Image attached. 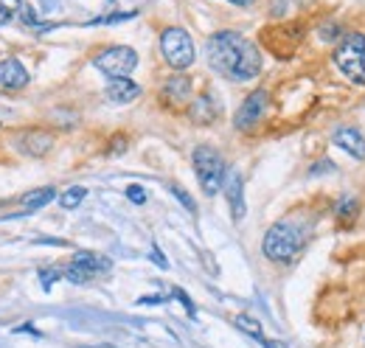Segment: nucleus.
I'll return each instance as SVG.
<instances>
[{
	"label": "nucleus",
	"instance_id": "nucleus-33",
	"mask_svg": "<svg viewBox=\"0 0 365 348\" xmlns=\"http://www.w3.org/2000/svg\"><path fill=\"white\" fill-rule=\"evenodd\" d=\"M228 3H234V6H250L253 0H228Z\"/></svg>",
	"mask_w": 365,
	"mask_h": 348
},
{
	"label": "nucleus",
	"instance_id": "nucleus-31",
	"mask_svg": "<svg viewBox=\"0 0 365 348\" xmlns=\"http://www.w3.org/2000/svg\"><path fill=\"white\" fill-rule=\"evenodd\" d=\"M152 258H155V261H158V264H161V267H166V258H163V256H161V250H158V247H155V245H152Z\"/></svg>",
	"mask_w": 365,
	"mask_h": 348
},
{
	"label": "nucleus",
	"instance_id": "nucleus-25",
	"mask_svg": "<svg viewBox=\"0 0 365 348\" xmlns=\"http://www.w3.org/2000/svg\"><path fill=\"white\" fill-rule=\"evenodd\" d=\"M127 197H129L135 205H143V202H146V191H143L140 185H129V188H127Z\"/></svg>",
	"mask_w": 365,
	"mask_h": 348
},
{
	"label": "nucleus",
	"instance_id": "nucleus-8",
	"mask_svg": "<svg viewBox=\"0 0 365 348\" xmlns=\"http://www.w3.org/2000/svg\"><path fill=\"white\" fill-rule=\"evenodd\" d=\"M270 31L278 34V40L261 34V42H264L275 56H289L292 51L298 48V42H301V37H304V28H298V23H289V26H273Z\"/></svg>",
	"mask_w": 365,
	"mask_h": 348
},
{
	"label": "nucleus",
	"instance_id": "nucleus-20",
	"mask_svg": "<svg viewBox=\"0 0 365 348\" xmlns=\"http://www.w3.org/2000/svg\"><path fill=\"white\" fill-rule=\"evenodd\" d=\"M234 323H236V329H242L245 334H250V337H264V331H261V323L256 320V317H250V315H236L234 317Z\"/></svg>",
	"mask_w": 365,
	"mask_h": 348
},
{
	"label": "nucleus",
	"instance_id": "nucleus-13",
	"mask_svg": "<svg viewBox=\"0 0 365 348\" xmlns=\"http://www.w3.org/2000/svg\"><path fill=\"white\" fill-rule=\"evenodd\" d=\"M225 194H228V202H231V214L234 219L239 222L245 217V183H242V174L239 172H231L225 177Z\"/></svg>",
	"mask_w": 365,
	"mask_h": 348
},
{
	"label": "nucleus",
	"instance_id": "nucleus-29",
	"mask_svg": "<svg viewBox=\"0 0 365 348\" xmlns=\"http://www.w3.org/2000/svg\"><path fill=\"white\" fill-rule=\"evenodd\" d=\"M259 342H261L264 348H286V345H281L278 340H270V337H259Z\"/></svg>",
	"mask_w": 365,
	"mask_h": 348
},
{
	"label": "nucleus",
	"instance_id": "nucleus-26",
	"mask_svg": "<svg viewBox=\"0 0 365 348\" xmlns=\"http://www.w3.org/2000/svg\"><path fill=\"white\" fill-rule=\"evenodd\" d=\"M124 149H127L124 135H115V141H113V147H110V155H118V152H124Z\"/></svg>",
	"mask_w": 365,
	"mask_h": 348
},
{
	"label": "nucleus",
	"instance_id": "nucleus-16",
	"mask_svg": "<svg viewBox=\"0 0 365 348\" xmlns=\"http://www.w3.org/2000/svg\"><path fill=\"white\" fill-rule=\"evenodd\" d=\"M56 197V188L54 185H42V188H34V191H29L23 199H20V205H23V214H29V211H40V208H45L51 199Z\"/></svg>",
	"mask_w": 365,
	"mask_h": 348
},
{
	"label": "nucleus",
	"instance_id": "nucleus-32",
	"mask_svg": "<svg viewBox=\"0 0 365 348\" xmlns=\"http://www.w3.org/2000/svg\"><path fill=\"white\" fill-rule=\"evenodd\" d=\"M17 331H29V334H34V337H40V331L31 326V323H23V326H17Z\"/></svg>",
	"mask_w": 365,
	"mask_h": 348
},
{
	"label": "nucleus",
	"instance_id": "nucleus-2",
	"mask_svg": "<svg viewBox=\"0 0 365 348\" xmlns=\"http://www.w3.org/2000/svg\"><path fill=\"white\" fill-rule=\"evenodd\" d=\"M261 250L270 261L275 264H289L295 261L304 250V231L292 222H275L267 233H264V242H261Z\"/></svg>",
	"mask_w": 365,
	"mask_h": 348
},
{
	"label": "nucleus",
	"instance_id": "nucleus-18",
	"mask_svg": "<svg viewBox=\"0 0 365 348\" xmlns=\"http://www.w3.org/2000/svg\"><path fill=\"white\" fill-rule=\"evenodd\" d=\"M70 261H76V264H82V267H88L90 272H107L110 267H113V261L107 258V256H96V253H88V250H79L76 256H73Z\"/></svg>",
	"mask_w": 365,
	"mask_h": 348
},
{
	"label": "nucleus",
	"instance_id": "nucleus-3",
	"mask_svg": "<svg viewBox=\"0 0 365 348\" xmlns=\"http://www.w3.org/2000/svg\"><path fill=\"white\" fill-rule=\"evenodd\" d=\"M334 65L337 71L354 82V85H365V34L362 31H351L346 34L337 48H334Z\"/></svg>",
	"mask_w": 365,
	"mask_h": 348
},
{
	"label": "nucleus",
	"instance_id": "nucleus-23",
	"mask_svg": "<svg viewBox=\"0 0 365 348\" xmlns=\"http://www.w3.org/2000/svg\"><path fill=\"white\" fill-rule=\"evenodd\" d=\"M59 278H62V270H42V272H40V281H42L45 290H51V284L59 281Z\"/></svg>",
	"mask_w": 365,
	"mask_h": 348
},
{
	"label": "nucleus",
	"instance_id": "nucleus-5",
	"mask_svg": "<svg viewBox=\"0 0 365 348\" xmlns=\"http://www.w3.org/2000/svg\"><path fill=\"white\" fill-rule=\"evenodd\" d=\"M161 53H163V59L175 67V71H186V67H191L194 56H197L194 40L188 37V31H183L177 26H172V28H166L161 34Z\"/></svg>",
	"mask_w": 365,
	"mask_h": 348
},
{
	"label": "nucleus",
	"instance_id": "nucleus-1",
	"mask_svg": "<svg viewBox=\"0 0 365 348\" xmlns=\"http://www.w3.org/2000/svg\"><path fill=\"white\" fill-rule=\"evenodd\" d=\"M208 65L219 76H225L231 82H250L261 74V53L259 48L236 34V31H219L208 40Z\"/></svg>",
	"mask_w": 365,
	"mask_h": 348
},
{
	"label": "nucleus",
	"instance_id": "nucleus-14",
	"mask_svg": "<svg viewBox=\"0 0 365 348\" xmlns=\"http://www.w3.org/2000/svg\"><path fill=\"white\" fill-rule=\"evenodd\" d=\"M188 99H191V82H188L183 74L172 76V79L163 85V101H166V104L183 107V104H188Z\"/></svg>",
	"mask_w": 365,
	"mask_h": 348
},
{
	"label": "nucleus",
	"instance_id": "nucleus-15",
	"mask_svg": "<svg viewBox=\"0 0 365 348\" xmlns=\"http://www.w3.org/2000/svg\"><path fill=\"white\" fill-rule=\"evenodd\" d=\"M219 110H222V104H219L211 93H205V96H200L191 107H188V113H191V121H197V124H211V121H216V115H219Z\"/></svg>",
	"mask_w": 365,
	"mask_h": 348
},
{
	"label": "nucleus",
	"instance_id": "nucleus-4",
	"mask_svg": "<svg viewBox=\"0 0 365 348\" xmlns=\"http://www.w3.org/2000/svg\"><path fill=\"white\" fill-rule=\"evenodd\" d=\"M191 163H194V174L202 185V191L208 197L219 194V188L225 185V177H228V169H225V160L216 149L211 147H197L194 155H191Z\"/></svg>",
	"mask_w": 365,
	"mask_h": 348
},
{
	"label": "nucleus",
	"instance_id": "nucleus-11",
	"mask_svg": "<svg viewBox=\"0 0 365 348\" xmlns=\"http://www.w3.org/2000/svg\"><path fill=\"white\" fill-rule=\"evenodd\" d=\"M334 144H337L343 152H348L354 160H365V138H362L359 129H354V126L337 129V132H334Z\"/></svg>",
	"mask_w": 365,
	"mask_h": 348
},
{
	"label": "nucleus",
	"instance_id": "nucleus-28",
	"mask_svg": "<svg viewBox=\"0 0 365 348\" xmlns=\"http://www.w3.org/2000/svg\"><path fill=\"white\" fill-rule=\"evenodd\" d=\"M12 17H15V15H12V12H9V9H6L3 3H0V26H6V23H12Z\"/></svg>",
	"mask_w": 365,
	"mask_h": 348
},
{
	"label": "nucleus",
	"instance_id": "nucleus-24",
	"mask_svg": "<svg viewBox=\"0 0 365 348\" xmlns=\"http://www.w3.org/2000/svg\"><path fill=\"white\" fill-rule=\"evenodd\" d=\"M172 298H177V301H180V304L186 306V312H188L191 317L197 315V309H194V304H191V298H188V295H186L183 290H172Z\"/></svg>",
	"mask_w": 365,
	"mask_h": 348
},
{
	"label": "nucleus",
	"instance_id": "nucleus-21",
	"mask_svg": "<svg viewBox=\"0 0 365 348\" xmlns=\"http://www.w3.org/2000/svg\"><path fill=\"white\" fill-rule=\"evenodd\" d=\"M169 191H172V194H175V197H177V199L183 202V208H186V211H191V214L197 211V205H194V199H191V194H186V191H183L180 185H175V183H172V185H169Z\"/></svg>",
	"mask_w": 365,
	"mask_h": 348
},
{
	"label": "nucleus",
	"instance_id": "nucleus-9",
	"mask_svg": "<svg viewBox=\"0 0 365 348\" xmlns=\"http://www.w3.org/2000/svg\"><path fill=\"white\" fill-rule=\"evenodd\" d=\"M17 147H20V152L29 155V158H42V155H48L51 147H54V135H51V132H42V129H31V132L17 135Z\"/></svg>",
	"mask_w": 365,
	"mask_h": 348
},
{
	"label": "nucleus",
	"instance_id": "nucleus-19",
	"mask_svg": "<svg viewBox=\"0 0 365 348\" xmlns=\"http://www.w3.org/2000/svg\"><path fill=\"white\" fill-rule=\"evenodd\" d=\"M88 197V191L82 188V185H70L62 197H59V202H62V208H67V211H73V208H79L82 205V199Z\"/></svg>",
	"mask_w": 365,
	"mask_h": 348
},
{
	"label": "nucleus",
	"instance_id": "nucleus-27",
	"mask_svg": "<svg viewBox=\"0 0 365 348\" xmlns=\"http://www.w3.org/2000/svg\"><path fill=\"white\" fill-rule=\"evenodd\" d=\"M0 3H3L12 15H20V9H23V0H0Z\"/></svg>",
	"mask_w": 365,
	"mask_h": 348
},
{
	"label": "nucleus",
	"instance_id": "nucleus-17",
	"mask_svg": "<svg viewBox=\"0 0 365 348\" xmlns=\"http://www.w3.org/2000/svg\"><path fill=\"white\" fill-rule=\"evenodd\" d=\"M357 214H359V202H357L354 197H343V199L337 202V208H334V217H337L340 228H346V231L357 222Z\"/></svg>",
	"mask_w": 365,
	"mask_h": 348
},
{
	"label": "nucleus",
	"instance_id": "nucleus-7",
	"mask_svg": "<svg viewBox=\"0 0 365 348\" xmlns=\"http://www.w3.org/2000/svg\"><path fill=\"white\" fill-rule=\"evenodd\" d=\"M267 101H270V93H267V90H253V93L242 101V107L236 110V115H234V126L242 129V132H250V129L264 118Z\"/></svg>",
	"mask_w": 365,
	"mask_h": 348
},
{
	"label": "nucleus",
	"instance_id": "nucleus-34",
	"mask_svg": "<svg viewBox=\"0 0 365 348\" xmlns=\"http://www.w3.org/2000/svg\"><path fill=\"white\" fill-rule=\"evenodd\" d=\"M90 348H115V345H90Z\"/></svg>",
	"mask_w": 365,
	"mask_h": 348
},
{
	"label": "nucleus",
	"instance_id": "nucleus-12",
	"mask_svg": "<svg viewBox=\"0 0 365 348\" xmlns=\"http://www.w3.org/2000/svg\"><path fill=\"white\" fill-rule=\"evenodd\" d=\"M140 96V88L129 79V76H124V79H110V85L104 88V99L110 101V104H129V101H135Z\"/></svg>",
	"mask_w": 365,
	"mask_h": 348
},
{
	"label": "nucleus",
	"instance_id": "nucleus-6",
	"mask_svg": "<svg viewBox=\"0 0 365 348\" xmlns=\"http://www.w3.org/2000/svg\"><path fill=\"white\" fill-rule=\"evenodd\" d=\"M93 67L110 79H124L138 67V53L129 45H113L93 56Z\"/></svg>",
	"mask_w": 365,
	"mask_h": 348
},
{
	"label": "nucleus",
	"instance_id": "nucleus-10",
	"mask_svg": "<svg viewBox=\"0 0 365 348\" xmlns=\"http://www.w3.org/2000/svg\"><path fill=\"white\" fill-rule=\"evenodd\" d=\"M29 85V71L15 59V56H3L0 59V88L3 90H23Z\"/></svg>",
	"mask_w": 365,
	"mask_h": 348
},
{
	"label": "nucleus",
	"instance_id": "nucleus-22",
	"mask_svg": "<svg viewBox=\"0 0 365 348\" xmlns=\"http://www.w3.org/2000/svg\"><path fill=\"white\" fill-rule=\"evenodd\" d=\"M340 34H343V28H340L337 23H323V26H321V40H323V42H332V40H337Z\"/></svg>",
	"mask_w": 365,
	"mask_h": 348
},
{
	"label": "nucleus",
	"instance_id": "nucleus-30",
	"mask_svg": "<svg viewBox=\"0 0 365 348\" xmlns=\"http://www.w3.org/2000/svg\"><path fill=\"white\" fill-rule=\"evenodd\" d=\"M329 169H332V172H334V166H332V163H329V160H323V163H318V166H315V169H312V172H309V174H318V172H329Z\"/></svg>",
	"mask_w": 365,
	"mask_h": 348
}]
</instances>
